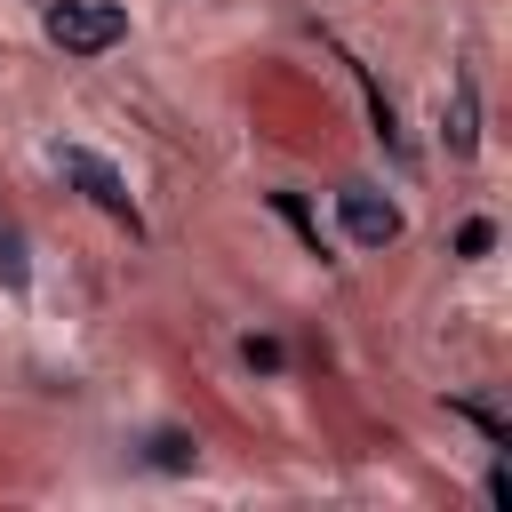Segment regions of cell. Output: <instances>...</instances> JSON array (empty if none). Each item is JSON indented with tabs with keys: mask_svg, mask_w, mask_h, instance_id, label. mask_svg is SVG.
Here are the masks:
<instances>
[{
	"mask_svg": "<svg viewBox=\"0 0 512 512\" xmlns=\"http://www.w3.org/2000/svg\"><path fill=\"white\" fill-rule=\"evenodd\" d=\"M272 208H280V216H288V224H296V232H304V248H312V256H320V224H312V216H304V200H296V192H272Z\"/></svg>",
	"mask_w": 512,
	"mask_h": 512,
	"instance_id": "10",
	"label": "cell"
},
{
	"mask_svg": "<svg viewBox=\"0 0 512 512\" xmlns=\"http://www.w3.org/2000/svg\"><path fill=\"white\" fill-rule=\"evenodd\" d=\"M336 224H344L352 248H392V240H400V208H392L384 192H368V184H344V192H336Z\"/></svg>",
	"mask_w": 512,
	"mask_h": 512,
	"instance_id": "3",
	"label": "cell"
},
{
	"mask_svg": "<svg viewBox=\"0 0 512 512\" xmlns=\"http://www.w3.org/2000/svg\"><path fill=\"white\" fill-rule=\"evenodd\" d=\"M344 64H352V56H344ZM352 80H360V96H368V120H376V144H384L392 160H408V144H400V112H392V96L376 88V72H368V64H352Z\"/></svg>",
	"mask_w": 512,
	"mask_h": 512,
	"instance_id": "5",
	"label": "cell"
},
{
	"mask_svg": "<svg viewBox=\"0 0 512 512\" xmlns=\"http://www.w3.org/2000/svg\"><path fill=\"white\" fill-rule=\"evenodd\" d=\"M240 360H248L256 376H280V368H288V352H280L272 336H240Z\"/></svg>",
	"mask_w": 512,
	"mask_h": 512,
	"instance_id": "8",
	"label": "cell"
},
{
	"mask_svg": "<svg viewBox=\"0 0 512 512\" xmlns=\"http://www.w3.org/2000/svg\"><path fill=\"white\" fill-rule=\"evenodd\" d=\"M448 408H456V416H464V424H480V432H488V440H496V448H512V424H504V416H496V408H488V400H448Z\"/></svg>",
	"mask_w": 512,
	"mask_h": 512,
	"instance_id": "7",
	"label": "cell"
},
{
	"mask_svg": "<svg viewBox=\"0 0 512 512\" xmlns=\"http://www.w3.org/2000/svg\"><path fill=\"white\" fill-rule=\"evenodd\" d=\"M40 32H48L64 56H104V48L128 40V8H120V0H48Z\"/></svg>",
	"mask_w": 512,
	"mask_h": 512,
	"instance_id": "1",
	"label": "cell"
},
{
	"mask_svg": "<svg viewBox=\"0 0 512 512\" xmlns=\"http://www.w3.org/2000/svg\"><path fill=\"white\" fill-rule=\"evenodd\" d=\"M144 464H160V472H192V464H200V440H192V432H152V440H144Z\"/></svg>",
	"mask_w": 512,
	"mask_h": 512,
	"instance_id": "6",
	"label": "cell"
},
{
	"mask_svg": "<svg viewBox=\"0 0 512 512\" xmlns=\"http://www.w3.org/2000/svg\"><path fill=\"white\" fill-rule=\"evenodd\" d=\"M440 136H448V152H456V160H472V152H480V88H472V72H456V96L440 104Z\"/></svg>",
	"mask_w": 512,
	"mask_h": 512,
	"instance_id": "4",
	"label": "cell"
},
{
	"mask_svg": "<svg viewBox=\"0 0 512 512\" xmlns=\"http://www.w3.org/2000/svg\"><path fill=\"white\" fill-rule=\"evenodd\" d=\"M488 248H496V224H488V216H472V224L456 232V256H488Z\"/></svg>",
	"mask_w": 512,
	"mask_h": 512,
	"instance_id": "11",
	"label": "cell"
},
{
	"mask_svg": "<svg viewBox=\"0 0 512 512\" xmlns=\"http://www.w3.org/2000/svg\"><path fill=\"white\" fill-rule=\"evenodd\" d=\"M0 280H8V288H24V280H32V264H24V240H16L8 224H0Z\"/></svg>",
	"mask_w": 512,
	"mask_h": 512,
	"instance_id": "9",
	"label": "cell"
},
{
	"mask_svg": "<svg viewBox=\"0 0 512 512\" xmlns=\"http://www.w3.org/2000/svg\"><path fill=\"white\" fill-rule=\"evenodd\" d=\"M56 168H64V184H80L112 224H128V240H144V208H136V192H128V176L104 160V152H88V144H56Z\"/></svg>",
	"mask_w": 512,
	"mask_h": 512,
	"instance_id": "2",
	"label": "cell"
}]
</instances>
